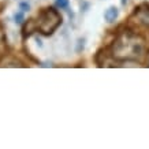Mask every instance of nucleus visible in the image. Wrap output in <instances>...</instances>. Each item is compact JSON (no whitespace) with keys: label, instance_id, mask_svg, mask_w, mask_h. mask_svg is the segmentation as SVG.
Instances as JSON below:
<instances>
[{"label":"nucleus","instance_id":"nucleus-1","mask_svg":"<svg viewBox=\"0 0 149 149\" xmlns=\"http://www.w3.org/2000/svg\"><path fill=\"white\" fill-rule=\"evenodd\" d=\"M145 54V40L133 30H123L112 44V56L116 60L136 62Z\"/></svg>","mask_w":149,"mask_h":149},{"label":"nucleus","instance_id":"nucleus-2","mask_svg":"<svg viewBox=\"0 0 149 149\" xmlns=\"http://www.w3.org/2000/svg\"><path fill=\"white\" fill-rule=\"evenodd\" d=\"M62 23V17L60 14L56 11L55 8L49 7V8H44L41 10L38 14V19L36 22L37 30L41 32L45 36H49L60 26Z\"/></svg>","mask_w":149,"mask_h":149},{"label":"nucleus","instance_id":"nucleus-3","mask_svg":"<svg viewBox=\"0 0 149 149\" xmlns=\"http://www.w3.org/2000/svg\"><path fill=\"white\" fill-rule=\"evenodd\" d=\"M134 17H136L137 22L140 25L149 29V4L144 3V4L138 6L134 11Z\"/></svg>","mask_w":149,"mask_h":149},{"label":"nucleus","instance_id":"nucleus-4","mask_svg":"<svg viewBox=\"0 0 149 149\" xmlns=\"http://www.w3.org/2000/svg\"><path fill=\"white\" fill-rule=\"evenodd\" d=\"M118 8L116 7H113V6H111L109 8H107V11L104 13V18H105V21L107 22H115V19L118 18Z\"/></svg>","mask_w":149,"mask_h":149},{"label":"nucleus","instance_id":"nucleus-5","mask_svg":"<svg viewBox=\"0 0 149 149\" xmlns=\"http://www.w3.org/2000/svg\"><path fill=\"white\" fill-rule=\"evenodd\" d=\"M56 6H58L59 8H67L68 0H56Z\"/></svg>","mask_w":149,"mask_h":149},{"label":"nucleus","instance_id":"nucleus-6","mask_svg":"<svg viewBox=\"0 0 149 149\" xmlns=\"http://www.w3.org/2000/svg\"><path fill=\"white\" fill-rule=\"evenodd\" d=\"M14 19H15V22L22 23V22H23V11H21V13H18V14H15Z\"/></svg>","mask_w":149,"mask_h":149},{"label":"nucleus","instance_id":"nucleus-7","mask_svg":"<svg viewBox=\"0 0 149 149\" xmlns=\"http://www.w3.org/2000/svg\"><path fill=\"white\" fill-rule=\"evenodd\" d=\"M21 11H29V4H26V3H21Z\"/></svg>","mask_w":149,"mask_h":149},{"label":"nucleus","instance_id":"nucleus-8","mask_svg":"<svg viewBox=\"0 0 149 149\" xmlns=\"http://www.w3.org/2000/svg\"><path fill=\"white\" fill-rule=\"evenodd\" d=\"M3 41V33H1V30H0V42Z\"/></svg>","mask_w":149,"mask_h":149}]
</instances>
